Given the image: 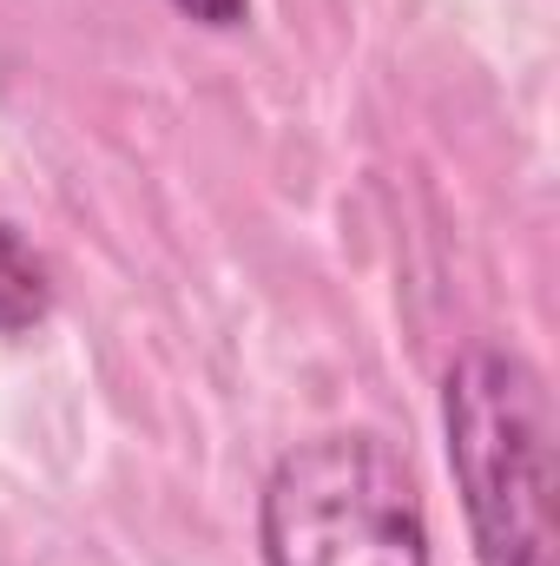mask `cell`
Returning <instances> with one entry per match:
<instances>
[{
	"instance_id": "6da1fadb",
	"label": "cell",
	"mask_w": 560,
	"mask_h": 566,
	"mask_svg": "<svg viewBox=\"0 0 560 566\" xmlns=\"http://www.w3.org/2000/svg\"><path fill=\"white\" fill-rule=\"evenodd\" d=\"M448 461L481 566H554V402L515 349L448 369Z\"/></svg>"
},
{
	"instance_id": "3957f363",
	"label": "cell",
	"mask_w": 560,
	"mask_h": 566,
	"mask_svg": "<svg viewBox=\"0 0 560 566\" xmlns=\"http://www.w3.org/2000/svg\"><path fill=\"white\" fill-rule=\"evenodd\" d=\"M46 316V264L0 224V329H27Z\"/></svg>"
},
{
	"instance_id": "7a4b0ae2",
	"label": "cell",
	"mask_w": 560,
	"mask_h": 566,
	"mask_svg": "<svg viewBox=\"0 0 560 566\" xmlns=\"http://www.w3.org/2000/svg\"><path fill=\"white\" fill-rule=\"evenodd\" d=\"M271 566H428V521L403 454L376 434L290 448L265 488Z\"/></svg>"
},
{
	"instance_id": "277c9868",
	"label": "cell",
	"mask_w": 560,
	"mask_h": 566,
	"mask_svg": "<svg viewBox=\"0 0 560 566\" xmlns=\"http://www.w3.org/2000/svg\"><path fill=\"white\" fill-rule=\"evenodd\" d=\"M172 7H178L185 20H198V27H238L251 0H172Z\"/></svg>"
}]
</instances>
